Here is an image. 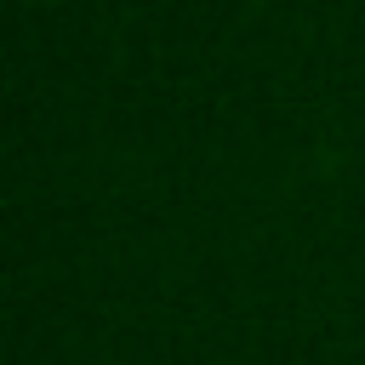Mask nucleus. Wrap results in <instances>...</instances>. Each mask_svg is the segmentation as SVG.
I'll return each mask as SVG.
<instances>
[]
</instances>
